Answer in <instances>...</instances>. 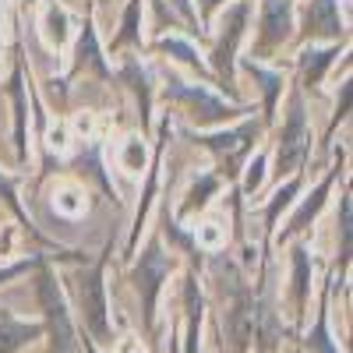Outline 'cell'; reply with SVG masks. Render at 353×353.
<instances>
[{
    "instance_id": "7c38bea8",
    "label": "cell",
    "mask_w": 353,
    "mask_h": 353,
    "mask_svg": "<svg viewBox=\"0 0 353 353\" xmlns=\"http://www.w3.org/2000/svg\"><path fill=\"white\" fill-rule=\"evenodd\" d=\"M39 28H43V39L57 50V46H64L68 39H71V14L57 4H46L43 8V18H39Z\"/></svg>"
},
{
    "instance_id": "cb8c5ba5",
    "label": "cell",
    "mask_w": 353,
    "mask_h": 353,
    "mask_svg": "<svg viewBox=\"0 0 353 353\" xmlns=\"http://www.w3.org/2000/svg\"><path fill=\"white\" fill-rule=\"evenodd\" d=\"M297 188H301L297 181H286V184H283V188L272 194V201H269V212H265V216H269V226L279 219V209H286V205H290V194L297 191Z\"/></svg>"
},
{
    "instance_id": "9a60e30c",
    "label": "cell",
    "mask_w": 353,
    "mask_h": 353,
    "mask_svg": "<svg viewBox=\"0 0 353 353\" xmlns=\"http://www.w3.org/2000/svg\"><path fill=\"white\" fill-rule=\"evenodd\" d=\"M332 181H336V170L325 176V181H321L318 188H314V194H307V201L301 205V209H297V216H293L290 219V226H286V233H283V237H293V233H301L314 216H318V209H321V205H325V194L332 191Z\"/></svg>"
},
{
    "instance_id": "d4e9b609",
    "label": "cell",
    "mask_w": 353,
    "mask_h": 353,
    "mask_svg": "<svg viewBox=\"0 0 353 353\" xmlns=\"http://www.w3.org/2000/svg\"><path fill=\"white\" fill-rule=\"evenodd\" d=\"M307 343H311V350H321V353H336V350H332V343H329V329H325V314L318 318V329L311 332V339H307Z\"/></svg>"
},
{
    "instance_id": "2e32d148",
    "label": "cell",
    "mask_w": 353,
    "mask_h": 353,
    "mask_svg": "<svg viewBox=\"0 0 353 353\" xmlns=\"http://www.w3.org/2000/svg\"><path fill=\"white\" fill-rule=\"evenodd\" d=\"M11 99H14V145H18V159H25V138H28V99H25V81H21V68L11 74Z\"/></svg>"
},
{
    "instance_id": "44dd1931",
    "label": "cell",
    "mask_w": 353,
    "mask_h": 353,
    "mask_svg": "<svg viewBox=\"0 0 353 353\" xmlns=\"http://www.w3.org/2000/svg\"><path fill=\"white\" fill-rule=\"evenodd\" d=\"M53 205H57V212H64V216H81L85 212V188L61 184L53 191Z\"/></svg>"
},
{
    "instance_id": "8fae6325",
    "label": "cell",
    "mask_w": 353,
    "mask_h": 353,
    "mask_svg": "<svg viewBox=\"0 0 353 353\" xmlns=\"http://www.w3.org/2000/svg\"><path fill=\"white\" fill-rule=\"evenodd\" d=\"M74 68L78 71H99V74H110L106 71V61H103V50H99V39H96V25L88 21L78 36V46H74Z\"/></svg>"
},
{
    "instance_id": "ba28073f",
    "label": "cell",
    "mask_w": 353,
    "mask_h": 353,
    "mask_svg": "<svg viewBox=\"0 0 353 353\" xmlns=\"http://www.w3.org/2000/svg\"><path fill=\"white\" fill-rule=\"evenodd\" d=\"M346 36V21L339 18V0H307L304 8V39L336 43Z\"/></svg>"
},
{
    "instance_id": "d6986e66",
    "label": "cell",
    "mask_w": 353,
    "mask_h": 353,
    "mask_svg": "<svg viewBox=\"0 0 353 353\" xmlns=\"http://www.w3.org/2000/svg\"><path fill=\"white\" fill-rule=\"evenodd\" d=\"M219 191V176L216 173H205L201 181H194L191 184V191H188V201L181 205V212L184 216H194V212H201L205 205H209V198Z\"/></svg>"
},
{
    "instance_id": "5b68a950",
    "label": "cell",
    "mask_w": 353,
    "mask_h": 353,
    "mask_svg": "<svg viewBox=\"0 0 353 353\" xmlns=\"http://www.w3.org/2000/svg\"><path fill=\"white\" fill-rule=\"evenodd\" d=\"M78 301H81V314L85 325L96 339H110L106 329V283H103V265H92V269L78 272Z\"/></svg>"
},
{
    "instance_id": "603a6c76",
    "label": "cell",
    "mask_w": 353,
    "mask_h": 353,
    "mask_svg": "<svg viewBox=\"0 0 353 353\" xmlns=\"http://www.w3.org/2000/svg\"><path fill=\"white\" fill-rule=\"evenodd\" d=\"M265 163H269V159H265V152H258L248 163V173H244V191L248 194H258L261 191V184H265Z\"/></svg>"
},
{
    "instance_id": "5bb4252c",
    "label": "cell",
    "mask_w": 353,
    "mask_h": 353,
    "mask_svg": "<svg viewBox=\"0 0 353 353\" xmlns=\"http://www.w3.org/2000/svg\"><path fill=\"white\" fill-rule=\"evenodd\" d=\"M336 46H329V50H318L314 43H311V50L301 57V85L304 88H314L321 78H325V71L332 68V61H336Z\"/></svg>"
},
{
    "instance_id": "e0dca14e",
    "label": "cell",
    "mask_w": 353,
    "mask_h": 353,
    "mask_svg": "<svg viewBox=\"0 0 353 353\" xmlns=\"http://www.w3.org/2000/svg\"><path fill=\"white\" fill-rule=\"evenodd\" d=\"M121 170L131 173V176H141L145 170H149V149H145L141 134L124 138V145H121Z\"/></svg>"
},
{
    "instance_id": "9c48e42d",
    "label": "cell",
    "mask_w": 353,
    "mask_h": 353,
    "mask_svg": "<svg viewBox=\"0 0 353 353\" xmlns=\"http://www.w3.org/2000/svg\"><path fill=\"white\" fill-rule=\"evenodd\" d=\"M244 71L254 78L258 85V96H261V106H265V117H276V106L283 103V71L279 68H269L265 61H244Z\"/></svg>"
},
{
    "instance_id": "3957f363",
    "label": "cell",
    "mask_w": 353,
    "mask_h": 353,
    "mask_svg": "<svg viewBox=\"0 0 353 353\" xmlns=\"http://www.w3.org/2000/svg\"><path fill=\"white\" fill-rule=\"evenodd\" d=\"M293 36V4L290 0H261V18L254 32L251 61H272Z\"/></svg>"
},
{
    "instance_id": "4fadbf2b",
    "label": "cell",
    "mask_w": 353,
    "mask_h": 353,
    "mask_svg": "<svg viewBox=\"0 0 353 353\" xmlns=\"http://www.w3.org/2000/svg\"><path fill=\"white\" fill-rule=\"evenodd\" d=\"M39 336V325H25L14 314H0V353H18Z\"/></svg>"
},
{
    "instance_id": "ffe728a7",
    "label": "cell",
    "mask_w": 353,
    "mask_h": 353,
    "mask_svg": "<svg viewBox=\"0 0 353 353\" xmlns=\"http://www.w3.org/2000/svg\"><path fill=\"white\" fill-rule=\"evenodd\" d=\"M159 50H163V53H173L184 68H191V71H198V74H209V68L201 64V57L194 53V46H191L188 39H176V36H173V39H163Z\"/></svg>"
},
{
    "instance_id": "30bf717a",
    "label": "cell",
    "mask_w": 353,
    "mask_h": 353,
    "mask_svg": "<svg viewBox=\"0 0 353 353\" xmlns=\"http://www.w3.org/2000/svg\"><path fill=\"white\" fill-rule=\"evenodd\" d=\"M251 138H254V124H244L237 131H223V134L205 138L201 145L212 152H226V159H244V156H251Z\"/></svg>"
},
{
    "instance_id": "ac0fdd59",
    "label": "cell",
    "mask_w": 353,
    "mask_h": 353,
    "mask_svg": "<svg viewBox=\"0 0 353 353\" xmlns=\"http://www.w3.org/2000/svg\"><path fill=\"white\" fill-rule=\"evenodd\" d=\"M141 0H131L124 18H121V32L113 36V50H124V46H138L141 43Z\"/></svg>"
},
{
    "instance_id": "8992f818",
    "label": "cell",
    "mask_w": 353,
    "mask_h": 353,
    "mask_svg": "<svg viewBox=\"0 0 353 353\" xmlns=\"http://www.w3.org/2000/svg\"><path fill=\"white\" fill-rule=\"evenodd\" d=\"M166 276H170V261L159 251V244H152L149 251L141 254L138 269H134V286L141 293V314H145V325H149V329L156 321V301H159V286H163Z\"/></svg>"
},
{
    "instance_id": "484cf974",
    "label": "cell",
    "mask_w": 353,
    "mask_h": 353,
    "mask_svg": "<svg viewBox=\"0 0 353 353\" xmlns=\"http://www.w3.org/2000/svg\"><path fill=\"white\" fill-rule=\"evenodd\" d=\"M28 269V265H11V269H0V283H4V279H14V276H21Z\"/></svg>"
},
{
    "instance_id": "7a4b0ae2",
    "label": "cell",
    "mask_w": 353,
    "mask_h": 353,
    "mask_svg": "<svg viewBox=\"0 0 353 353\" xmlns=\"http://www.w3.org/2000/svg\"><path fill=\"white\" fill-rule=\"evenodd\" d=\"M166 99H173L176 110H181L191 124H223V121H233V117H237V106L219 99L205 85L173 81V85H166Z\"/></svg>"
},
{
    "instance_id": "52a82bcc",
    "label": "cell",
    "mask_w": 353,
    "mask_h": 353,
    "mask_svg": "<svg viewBox=\"0 0 353 353\" xmlns=\"http://www.w3.org/2000/svg\"><path fill=\"white\" fill-rule=\"evenodd\" d=\"M39 301L50 321V350L53 353H74V332H71V318L64 307V297L57 290L53 276H39Z\"/></svg>"
},
{
    "instance_id": "277c9868",
    "label": "cell",
    "mask_w": 353,
    "mask_h": 353,
    "mask_svg": "<svg viewBox=\"0 0 353 353\" xmlns=\"http://www.w3.org/2000/svg\"><path fill=\"white\" fill-rule=\"evenodd\" d=\"M248 18H251V0H237L233 8H226V14L219 21V39H216V50H212V68H216L219 81H226L233 74L237 46L248 36Z\"/></svg>"
},
{
    "instance_id": "6da1fadb",
    "label": "cell",
    "mask_w": 353,
    "mask_h": 353,
    "mask_svg": "<svg viewBox=\"0 0 353 353\" xmlns=\"http://www.w3.org/2000/svg\"><path fill=\"white\" fill-rule=\"evenodd\" d=\"M311 152V124H307V110L304 103L293 96L290 106H286V117H283V131H279V141H276V173L279 176H293L304 159Z\"/></svg>"
},
{
    "instance_id": "7402d4cb",
    "label": "cell",
    "mask_w": 353,
    "mask_h": 353,
    "mask_svg": "<svg viewBox=\"0 0 353 353\" xmlns=\"http://www.w3.org/2000/svg\"><path fill=\"white\" fill-rule=\"evenodd\" d=\"M307 283H311V258L304 248L293 251V290H297V301H307Z\"/></svg>"
}]
</instances>
